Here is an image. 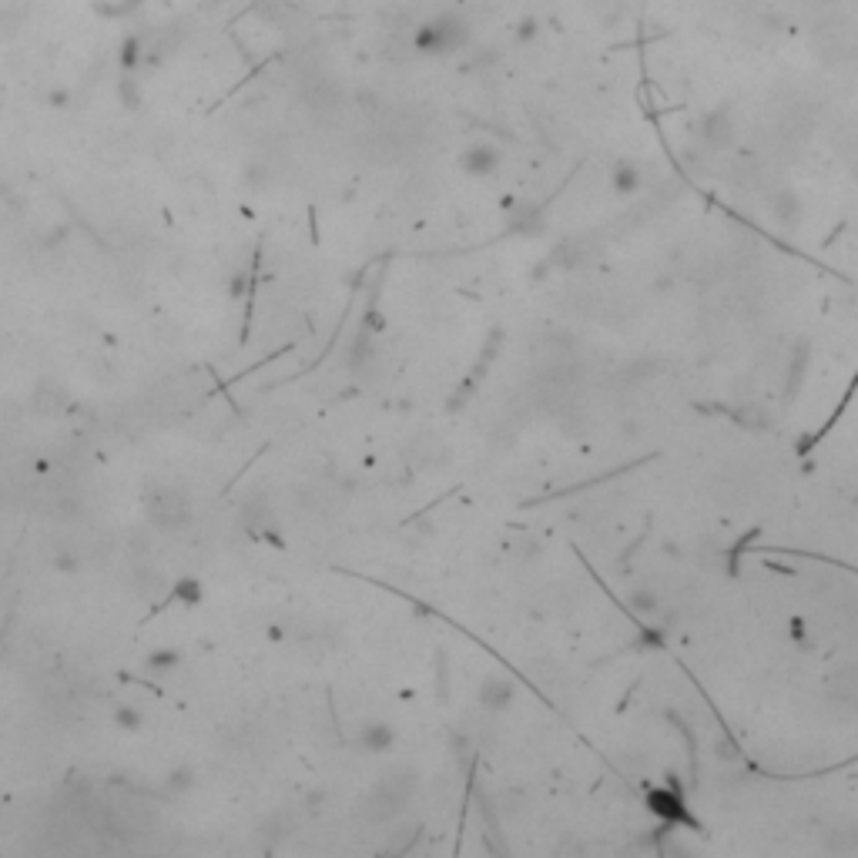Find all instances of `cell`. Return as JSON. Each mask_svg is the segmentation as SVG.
<instances>
[{
	"mask_svg": "<svg viewBox=\"0 0 858 858\" xmlns=\"http://www.w3.org/2000/svg\"><path fill=\"white\" fill-rule=\"evenodd\" d=\"M118 721H121L125 728H138L141 714H138V711H131V707H121V711H118Z\"/></svg>",
	"mask_w": 858,
	"mask_h": 858,
	"instance_id": "3",
	"label": "cell"
},
{
	"mask_svg": "<svg viewBox=\"0 0 858 858\" xmlns=\"http://www.w3.org/2000/svg\"><path fill=\"white\" fill-rule=\"evenodd\" d=\"M144 507H148L152 524L161 526V530H178V526L188 524V499L171 486H154Z\"/></svg>",
	"mask_w": 858,
	"mask_h": 858,
	"instance_id": "1",
	"label": "cell"
},
{
	"mask_svg": "<svg viewBox=\"0 0 858 858\" xmlns=\"http://www.w3.org/2000/svg\"><path fill=\"white\" fill-rule=\"evenodd\" d=\"M37 409H41V413H61V409H64V396H61L54 386L37 389Z\"/></svg>",
	"mask_w": 858,
	"mask_h": 858,
	"instance_id": "2",
	"label": "cell"
}]
</instances>
